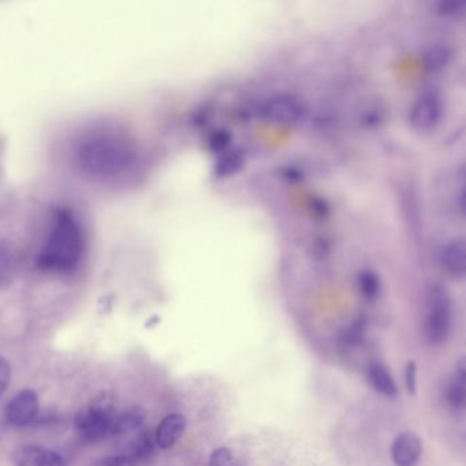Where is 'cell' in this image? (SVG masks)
I'll return each mask as SVG.
<instances>
[{
    "mask_svg": "<svg viewBox=\"0 0 466 466\" xmlns=\"http://www.w3.org/2000/svg\"><path fill=\"white\" fill-rule=\"evenodd\" d=\"M136 159L128 135L114 128H93L73 147V162L80 173L93 180H110L125 173Z\"/></svg>",
    "mask_w": 466,
    "mask_h": 466,
    "instance_id": "1",
    "label": "cell"
},
{
    "mask_svg": "<svg viewBox=\"0 0 466 466\" xmlns=\"http://www.w3.org/2000/svg\"><path fill=\"white\" fill-rule=\"evenodd\" d=\"M84 252L82 226L66 208L55 211L51 230L36 257L40 271L70 274L77 269Z\"/></svg>",
    "mask_w": 466,
    "mask_h": 466,
    "instance_id": "2",
    "label": "cell"
},
{
    "mask_svg": "<svg viewBox=\"0 0 466 466\" xmlns=\"http://www.w3.org/2000/svg\"><path fill=\"white\" fill-rule=\"evenodd\" d=\"M453 305L446 289L439 284L431 287L425 304L424 332L431 345L445 344L452 332Z\"/></svg>",
    "mask_w": 466,
    "mask_h": 466,
    "instance_id": "3",
    "label": "cell"
},
{
    "mask_svg": "<svg viewBox=\"0 0 466 466\" xmlns=\"http://www.w3.org/2000/svg\"><path fill=\"white\" fill-rule=\"evenodd\" d=\"M117 413L107 405L92 404L78 410L74 416V428L88 443L100 442L113 435Z\"/></svg>",
    "mask_w": 466,
    "mask_h": 466,
    "instance_id": "4",
    "label": "cell"
},
{
    "mask_svg": "<svg viewBox=\"0 0 466 466\" xmlns=\"http://www.w3.org/2000/svg\"><path fill=\"white\" fill-rule=\"evenodd\" d=\"M443 115V105L435 92H425L413 103L409 111V122L415 130L430 132L439 125Z\"/></svg>",
    "mask_w": 466,
    "mask_h": 466,
    "instance_id": "5",
    "label": "cell"
},
{
    "mask_svg": "<svg viewBox=\"0 0 466 466\" xmlns=\"http://www.w3.org/2000/svg\"><path fill=\"white\" fill-rule=\"evenodd\" d=\"M263 114L271 122L296 125L304 118L305 107L301 100L294 96L278 95L264 105Z\"/></svg>",
    "mask_w": 466,
    "mask_h": 466,
    "instance_id": "6",
    "label": "cell"
},
{
    "mask_svg": "<svg viewBox=\"0 0 466 466\" xmlns=\"http://www.w3.org/2000/svg\"><path fill=\"white\" fill-rule=\"evenodd\" d=\"M39 397L34 390H22L12 398L6 407V419L15 427H24L36 419Z\"/></svg>",
    "mask_w": 466,
    "mask_h": 466,
    "instance_id": "7",
    "label": "cell"
},
{
    "mask_svg": "<svg viewBox=\"0 0 466 466\" xmlns=\"http://www.w3.org/2000/svg\"><path fill=\"white\" fill-rule=\"evenodd\" d=\"M15 466H67L62 455L42 446H22L12 454Z\"/></svg>",
    "mask_w": 466,
    "mask_h": 466,
    "instance_id": "8",
    "label": "cell"
},
{
    "mask_svg": "<svg viewBox=\"0 0 466 466\" xmlns=\"http://www.w3.org/2000/svg\"><path fill=\"white\" fill-rule=\"evenodd\" d=\"M422 440L415 432L405 431L392 443V460L397 466H415L422 457Z\"/></svg>",
    "mask_w": 466,
    "mask_h": 466,
    "instance_id": "9",
    "label": "cell"
},
{
    "mask_svg": "<svg viewBox=\"0 0 466 466\" xmlns=\"http://www.w3.org/2000/svg\"><path fill=\"white\" fill-rule=\"evenodd\" d=\"M465 252L463 238H454L446 244L440 253V266L447 276L455 279L463 278L466 264Z\"/></svg>",
    "mask_w": 466,
    "mask_h": 466,
    "instance_id": "10",
    "label": "cell"
},
{
    "mask_svg": "<svg viewBox=\"0 0 466 466\" xmlns=\"http://www.w3.org/2000/svg\"><path fill=\"white\" fill-rule=\"evenodd\" d=\"M156 442L155 437L150 431L143 430L135 437L128 439L125 448H123V457L132 461L135 465L140 462H145L155 454Z\"/></svg>",
    "mask_w": 466,
    "mask_h": 466,
    "instance_id": "11",
    "label": "cell"
},
{
    "mask_svg": "<svg viewBox=\"0 0 466 466\" xmlns=\"http://www.w3.org/2000/svg\"><path fill=\"white\" fill-rule=\"evenodd\" d=\"M186 430V419L180 413L166 416L155 432L156 446L170 448L183 438Z\"/></svg>",
    "mask_w": 466,
    "mask_h": 466,
    "instance_id": "12",
    "label": "cell"
},
{
    "mask_svg": "<svg viewBox=\"0 0 466 466\" xmlns=\"http://www.w3.org/2000/svg\"><path fill=\"white\" fill-rule=\"evenodd\" d=\"M144 423H145V413L143 410L138 409V408L126 410L122 415H117L113 437L130 439L141 431L145 430Z\"/></svg>",
    "mask_w": 466,
    "mask_h": 466,
    "instance_id": "13",
    "label": "cell"
},
{
    "mask_svg": "<svg viewBox=\"0 0 466 466\" xmlns=\"http://www.w3.org/2000/svg\"><path fill=\"white\" fill-rule=\"evenodd\" d=\"M466 361L461 357L452 379L446 385V400L453 409H462L465 405Z\"/></svg>",
    "mask_w": 466,
    "mask_h": 466,
    "instance_id": "14",
    "label": "cell"
},
{
    "mask_svg": "<svg viewBox=\"0 0 466 466\" xmlns=\"http://www.w3.org/2000/svg\"><path fill=\"white\" fill-rule=\"evenodd\" d=\"M368 380L380 394L390 398L397 395V384H395L392 374L379 362H372L368 367Z\"/></svg>",
    "mask_w": 466,
    "mask_h": 466,
    "instance_id": "15",
    "label": "cell"
},
{
    "mask_svg": "<svg viewBox=\"0 0 466 466\" xmlns=\"http://www.w3.org/2000/svg\"><path fill=\"white\" fill-rule=\"evenodd\" d=\"M17 260L12 249L0 246V286H6L14 279Z\"/></svg>",
    "mask_w": 466,
    "mask_h": 466,
    "instance_id": "16",
    "label": "cell"
},
{
    "mask_svg": "<svg viewBox=\"0 0 466 466\" xmlns=\"http://www.w3.org/2000/svg\"><path fill=\"white\" fill-rule=\"evenodd\" d=\"M357 282H359L360 293L362 294L364 299H367L368 301H372V299H377V296H379L380 293V282L375 272H360Z\"/></svg>",
    "mask_w": 466,
    "mask_h": 466,
    "instance_id": "17",
    "label": "cell"
},
{
    "mask_svg": "<svg viewBox=\"0 0 466 466\" xmlns=\"http://www.w3.org/2000/svg\"><path fill=\"white\" fill-rule=\"evenodd\" d=\"M244 166V158L241 153L229 152L224 155L216 166V174L219 176H231L238 173Z\"/></svg>",
    "mask_w": 466,
    "mask_h": 466,
    "instance_id": "18",
    "label": "cell"
},
{
    "mask_svg": "<svg viewBox=\"0 0 466 466\" xmlns=\"http://www.w3.org/2000/svg\"><path fill=\"white\" fill-rule=\"evenodd\" d=\"M450 59V52L446 47L431 48L425 57V67L431 72H438L446 66Z\"/></svg>",
    "mask_w": 466,
    "mask_h": 466,
    "instance_id": "19",
    "label": "cell"
},
{
    "mask_svg": "<svg viewBox=\"0 0 466 466\" xmlns=\"http://www.w3.org/2000/svg\"><path fill=\"white\" fill-rule=\"evenodd\" d=\"M365 322L357 320L342 334V342L347 346H356L364 338Z\"/></svg>",
    "mask_w": 466,
    "mask_h": 466,
    "instance_id": "20",
    "label": "cell"
},
{
    "mask_svg": "<svg viewBox=\"0 0 466 466\" xmlns=\"http://www.w3.org/2000/svg\"><path fill=\"white\" fill-rule=\"evenodd\" d=\"M437 10V12H439L443 17L457 19L465 12V2L462 0H443L438 4Z\"/></svg>",
    "mask_w": 466,
    "mask_h": 466,
    "instance_id": "21",
    "label": "cell"
},
{
    "mask_svg": "<svg viewBox=\"0 0 466 466\" xmlns=\"http://www.w3.org/2000/svg\"><path fill=\"white\" fill-rule=\"evenodd\" d=\"M210 466H237L234 453L228 447L216 448L211 454Z\"/></svg>",
    "mask_w": 466,
    "mask_h": 466,
    "instance_id": "22",
    "label": "cell"
},
{
    "mask_svg": "<svg viewBox=\"0 0 466 466\" xmlns=\"http://www.w3.org/2000/svg\"><path fill=\"white\" fill-rule=\"evenodd\" d=\"M405 383H407L408 392L415 395L416 389H417V365L413 360L408 362L407 369H405Z\"/></svg>",
    "mask_w": 466,
    "mask_h": 466,
    "instance_id": "23",
    "label": "cell"
},
{
    "mask_svg": "<svg viewBox=\"0 0 466 466\" xmlns=\"http://www.w3.org/2000/svg\"><path fill=\"white\" fill-rule=\"evenodd\" d=\"M12 379V368L9 361L0 354V395L6 392Z\"/></svg>",
    "mask_w": 466,
    "mask_h": 466,
    "instance_id": "24",
    "label": "cell"
},
{
    "mask_svg": "<svg viewBox=\"0 0 466 466\" xmlns=\"http://www.w3.org/2000/svg\"><path fill=\"white\" fill-rule=\"evenodd\" d=\"M92 466H137L128 461L123 455H110V457L100 458Z\"/></svg>",
    "mask_w": 466,
    "mask_h": 466,
    "instance_id": "25",
    "label": "cell"
}]
</instances>
